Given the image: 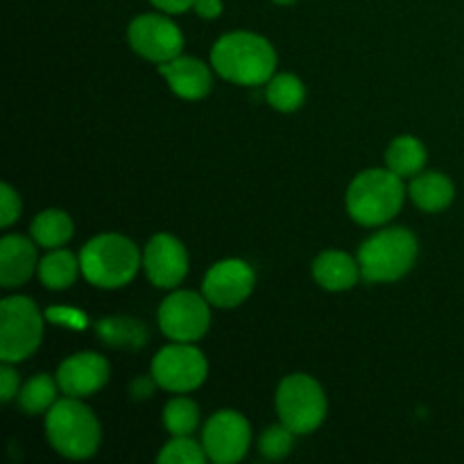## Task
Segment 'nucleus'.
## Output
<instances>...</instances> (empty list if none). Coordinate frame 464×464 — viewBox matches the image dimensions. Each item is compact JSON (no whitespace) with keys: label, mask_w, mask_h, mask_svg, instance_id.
I'll use <instances>...</instances> for the list:
<instances>
[{"label":"nucleus","mask_w":464,"mask_h":464,"mask_svg":"<svg viewBox=\"0 0 464 464\" xmlns=\"http://www.w3.org/2000/svg\"><path fill=\"white\" fill-rule=\"evenodd\" d=\"M211 63L225 80L245 86H258L272 80L276 53L272 44L252 32H231L213 45Z\"/></svg>","instance_id":"1"},{"label":"nucleus","mask_w":464,"mask_h":464,"mask_svg":"<svg viewBox=\"0 0 464 464\" xmlns=\"http://www.w3.org/2000/svg\"><path fill=\"white\" fill-rule=\"evenodd\" d=\"M406 190H403L401 177L388 170H365L352 181L347 193L349 216L365 227L383 225L392 220L401 208Z\"/></svg>","instance_id":"2"},{"label":"nucleus","mask_w":464,"mask_h":464,"mask_svg":"<svg viewBox=\"0 0 464 464\" xmlns=\"http://www.w3.org/2000/svg\"><path fill=\"white\" fill-rule=\"evenodd\" d=\"M80 266L86 279L98 288H121L139 272L140 254L125 236L102 234L82 247Z\"/></svg>","instance_id":"3"},{"label":"nucleus","mask_w":464,"mask_h":464,"mask_svg":"<svg viewBox=\"0 0 464 464\" xmlns=\"http://www.w3.org/2000/svg\"><path fill=\"white\" fill-rule=\"evenodd\" d=\"M45 433H48L54 451L71 460L91 458L100 447L98 420L84 403L72 397L57 401L50 408L48 420H45Z\"/></svg>","instance_id":"4"},{"label":"nucleus","mask_w":464,"mask_h":464,"mask_svg":"<svg viewBox=\"0 0 464 464\" xmlns=\"http://www.w3.org/2000/svg\"><path fill=\"white\" fill-rule=\"evenodd\" d=\"M417 258V238L408 229L392 227L367 238L358 249L361 275L374 284L397 281Z\"/></svg>","instance_id":"5"},{"label":"nucleus","mask_w":464,"mask_h":464,"mask_svg":"<svg viewBox=\"0 0 464 464\" xmlns=\"http://www.w3.org/2000/svg\"><path fill=\"white\" fill-rule=\"evenodd\" d=\"M276 412L295 435L313 433L326 417L324 390L306 374L288 376L276 390Z\"/></svg>","instance_id":"6"},{"label":"nucleus","mask_w":464,"mask_h":464,"mask_svg":"<svg viewBox=\"0 0 464 464\" xmlns=\"http://www.w3.org/2000/svg\"><path fill=\"white\" fill-rule=\"evenodd\" d=\"M0 358L3 362L25 361L36 352L44 335V320L27 297H7L0 304Z\"/></svg>","instance_id":"7"},{"label":"nucleus","mask_w":464,"mask_h":464,"mask_svg":"<svg viewBox=\"0 0 464 464\" xmlns=\"http://www.w3.org/2000/svg\"><path fill=\"white\" fill-rule=\"evenodd\" d=\"M207 358L188 343L163 347L152 361V379L168 392H190L207 379Z\"/></svg>","instance_id":"8"},{"label":"nucleus","mask_w":464,"mask_h":464,"mask_svg":"<svg viewBox=\"0 0 464 464\" xmlns=\"http://www.w3.org/2000/svg\"><path fill=\"white\" fill-rule=\"evenodd\" d=\"M208 299L181 290L170 295L159 308V326L175 343H195L202 338L211 324Z\"/></svg>","instance_id":"9"},{"label":"nucleus","mask_w":464,"mask_h":464,"mask_svg":"<svg viewBox=\"0 0 464 464\" xmlns=\"http://www.w3.org/2000/svg\"><path fill=\"white\" fill-rule=\"evenodd\" d=\"M127 36H130L131 48L150 62H170L179 57L184 48V36L179 27L170 18L159 16V14H143L134 18Z\"/></svg>","instance_id":"10"},{"label":"nucleus","mask_w":464,"mask_h":464,"mask_svg":"<svg viewBox=\"0 0 464 464\" xmlns=\"http://www.w3.org/2000/svg\"><path fill=\"white\" fill-rule=\"evenodd\" d=\"M249 440H252V433H249L247 420L236 411H222L208 420L202 447L208 460L231 464L247 456Z\"/></svg>","instance_id":"11"},{"label":"nucleus","mask_w":464,"mask_h":464,"mask_svg":"<svg viewBox=\"0 0 464 464\" xmlns=\"http://www.w3.org/2000/svg\"><path fill=\"white\" fill-rule=\"evenodd\" d=\"M254 290V270L240 258L216 263L204 276L202 293L213 306L234 308L243 304Z\"/></svg>","instance_id":"12"},{"label":"nucleus","mask_w":464,"mask_h":464,"mask_svg":"<svg viewBox=\"0 0 464 464\" xmlns=\"http://www.w3.org/2000/svg\"><path fill=\"white\" fill-rule=\"evenodd\" d=\"M143 266L157 288H175L188 272V254L175 236L159 234L145 247Z\"/></svg>","instance_id":"13"},{"label":"nucleus","mask_w":464,"mask_h":464,"mask_svg":"<svg viewBox=\"0 0 464 464\" xmlns=\"http://www.w3.org/2000/svg\"><path fill=\"white\" fill-rule=\"evenodd\" d=\"M109 381V362L100 353H75L57 370V383L63 394L72 399L91 397Z\"/></svg>","instance_id":"14"},{"label":"nucleus","mask_w":464,"mask_h":464,"mask_svg":"<svg viewBox=\"0 0 464 464\" xmlns=\"http://www.w3.org/2000/svg\"><path fill=\"white\" fill-rule=\"evenodd\" d=\"M159 72L166 77L170 89L186 100L204 98L213 84L211 71L193 57H175L170 62H163Z\"/></svg>","instance_id":"15"},{"label":"nucleus","mask_w":464,"mask_h":464,"mask_svg":"<svg viewBox=\"0 0 464 464\" xmlns=\"http://www.w3.org/2000/svg\"><path fill=\"white\" fill-rule=\"evenodd\" d=\"M36 267V249L23 236H5L0 240V284L16 288L32 276Z\"/></svg>","instance_id":"16"},{"label":"nucleus","mask_w":464,"mask_h":464,"mask_svg":"<svg viewBox=\"0 0 464 464\" xmlns=\"http://www.w3.org/2000/svg\"><path fill=\"white\" fill-rule=\"evenodd\" d=\"M358 275H361L358 261H353L349 254L335 252V249L320 254L313 263V276H315L317 284L326 290H334V293L356 285Z\"/></svg>","instance_id":"17"},{"label":"nucleus","mask_w":464,"mask_h":464,"mask_svg":"<svg viewBox=\"0 0 464 464\" xmlns=\"http://www.w3.org/2000/svg\"><path fill=\"white\" fill-rule=\"evenodd\" d=\"M411 198L421 211H444L456 198V186L442 172H424L411 181Z\"/></svg>","instance_id":"18"},{"label":"nucleus","mask_w":464,"mask_h":464,"mask_svg":"<svg viewBox=\"0 0 464 464\" xmlns=\"http://www.w3.org/2000/svg\"><path fill=\"white\" fill-rule=\"evenodd\" d=\"M72 220L59 208H48V211L39 213L32 220V238L41 245V247H62L72 238Z\"/></svg>","instance_id":"19"},{"label":"nucleus","mask_w":464,"mask_h":464,"mask_svg":"<svg viewBox=\"0 0 464 464\" xmlns=\"http://www.w3.org/2000/svg\"><path fill=\"white\" fill-rule=\"evenodd\" d=\"M385 161H388L390 170L397 172L399 177H412L424 168L426 148L415 136H399L390 143Z\"/></svg>","instance_id":"20"},{"label":"nucleus","mask_w":464,"mask_h":464,"mask_svg":"<svg viewBox=\"0 0 464 464\" xmlns=\"http://www.w3.org/2000/svg\"><path fill=\"white\" fill-rule=\"evenodd\" d=\"M77 270H82L80 261L66 249H54L41 261L39 276L45 288L63 290L77 279Z\"/></svg>","instance_id":"21"},{"label":"nucleus","mask_w":464,"mask_h":464,"mask_svg":"<svg viewBox=\"0 0 464 464\" xmlns=\"http://www.w3.org/2000/svg\"><path fill=\"white\" fill-rule=\"evenodd\" d=\"M95 329L100 338L113 347H140L148 340V331L131 317H104Z\"/></svg>","instance_id":"22"},{"label":"nucleus","mask_w":464,"mask_h":464,"mask_svg":"<svg viewBox=\"0 0 464 464\" xmlns=\"http://www.w3.org/2000/svg\"><path fill=\"white\" fill-rule=\"evenodd\" d=\"M57 385L48 374L34 376V379L23 385L21 394H18V403H21L27 415H39V412L50 411L57 403Z\"/></svg>","instance_id":"23"},{"label":"nucleus","mask_w":464,"mask_h":464,"mask_svg":"<svg viewBox=\"0 0 464 464\" xmlns=\"http://www.w3.org/2000/svg\"><path fill=\"white\" fill-rule=\"evenodd\" d=\"M306 91L295 75H276L267 82V102L279 111H295L302 107Z\"/></svg>","instance_id":"24"},{"label":"nucleus","mask_w":464,"mask_h":464,"mask_svg":"<svg viewBox=\"0 0 464 464\" xmlns=\"http://www.w3.org/2000/svg\"><path fill=\"white\" fill-rule=\"evenodd\" d=\"M199 421V411L195 406V401L184 397L172 399L170 403L163 411V424L170 430L175 438H181V435H190L195 429H198Z\"/></svg>","instance_id":"25"},{"label":"nucleus","mask_w":464,"mask_h":464,"mask_svg":"<svg viewBox=\"0 0 464 464\" xmlns=\"http://www.w3.org/2000/svg\"><path fill=\"white\" fill-rule=\"evenodd\" d=\"M207 451H204V447L199 449L198 442H193V440H188V435H181V438H175L170 444H166L163 447V451L159 453L157 460L159 462H166V464H184V462H190V464H202L207 460Z\"/></svg>","instance_id":"26"},{"label":"nucleus","mask_w":464,"mask_h":464,"mask_svg":"<svg viewBox=\"0 0 464 464\" xmlns=\"http://www.w3.org/2000/svg\"><path fill=\"white\" fill-rule=\"evenodd\" d=\"M293 430L288 426H270L263 430L261 440H258V449L267 460H281L293 449Z\"/></svg>","instance_id":"27"},{"label":"nucleus","mask_w":464,"mask_h":464,"mask_svg":"<svg viewBox=\"0 0 464 464\" xmlns=\"http://www.w3.org/2000/svg\"><path fill=\"white\" fill-rule=\"evenodd\" d=\"M0 193H3V211H0V222L3 227H9L21 213V199L14 193V188L9 184L0 186Z\"/></svg>","instance_id":"28"},{"label":"nucleus","mask_w":464,"mask_h":464,"mask_svg":"<svg viewBox=\"0 0 464 464\" xmlns=\"http://www.w3.org/2000/svg\"><path fill=\"white\" fill-rule=\"evenodd\" d=\"M16 392H18V374L12 370V367H3V370H0V399H3V401H12Z\"/></svg>","instance_id":"29"},{"label":"nucleus","mask_w":464,"mask_h":464,"mask_svg":"<svg viewBox=\"0 0 464 464\" xmlns=\"http://www.w3.org/2000/svg\"><path fill=\"white\" fill-rule=\"evenodd\" d=\"M195 12L202 18H218L222 14V0H195Z\"/></svg>","instance_id":"30"},{"label":"nucleus","mask_w":464,"mask_h":464,"mask_svg":"<svg viewBox=\"0 0 464 464\" xmlns=\"http://www.w3.org/2000/svg\"><path fill=\"white\" fill-rule=\"evenodd\" d=\"M154 7H159L161 12H170V14H181L186 9L195 7V0H152Z\"/></svg>","instance_id":"31"},{"label":"nucleus","mask_w":464,"mask_h":464,"mask_svg":"<svg viewBox=\"0 0 464 464\" xmlns=\"http://www.w3.org/2000/svg\"><path fill=\"white\" fill-rule=\"evenodd\" d=\"M276 5H290V3H295V0H275Z\"/></svg>","instance_id":"32"}]
</instances>
